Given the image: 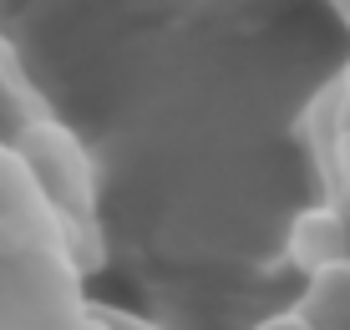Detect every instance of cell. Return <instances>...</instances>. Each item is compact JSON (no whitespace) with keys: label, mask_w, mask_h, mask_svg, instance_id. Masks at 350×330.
<instances>
[{"label":"cell","mask_w":350,"mask_h":330,"mask_svg":"<svg viewBox=\"0 0 350 330\" xmlns=\"http://www.w3.org/2000/svg\"><path fill=\"white\" fill-rule=\"evenodd\" d=\"M26 163L41 173V188L56 199L66 218H92V173L81 148L62 127H36L26 138Z\"/></svg>","instance_id":"obj_1"},{"label":"cell","mask_w":350,"mask_h":330,"mask_svg":"<svg viewBox=\"0 0 350 330\" xmlns=\"http://www.w3.org/2000/svg\"><path fill=\"white\" fill-rule=\"evenodd\" d=\"M345 254H350V218L335 203H315L289 224V264L299 275H315Z\"/></svg>","instance_id":"obj_2"},{"label":"cell","mask_w":350,"mask_h":330,"mask_svg":"<svg viewBox=\"0 0 350 330\" xmlns=\"http://www.w3.org/2000/svg\"><path fill=\"white\" fill-rule=\"evenodd\" d=\"M305 279L310 285H305L295 310L315 330H350V254L315 270V275H305Z\"/></svg>","instance_id":"obj_3"},{"label":"cell","mask_w":350,"mask_h":330,"mask_svg":"<svg viewBox=\"0 0 350 330\" xmlns=\"http://www.w3.org/2000/svg\"><path fill=\"white\" fill-rule=\"evenodd\" d=\"M345 87H350V71H345ZM330 203L350 218V102L335 117V148H330Z\"/></svg>","instance_id":"obj_4"},{"label":"cell","mask_w":350,"mask_h":330,"mask_svg":"<svg viewBox=\"0 0 350 330\" xmlns=\"http://www.w3.org/2000/svg\"><path fill=\"white\" fill-rule=\"evenodd\" d=\"M87 310L102 320V330H158L152 320H142V315H132V310H117V305H102V300H92Z\"/></svg>","instance_id":"obj_5"},{"label":"cell","mask_w":350,"mask_h":330,"mask_svg":"<svg viewBox=\"0 0 350 330\" xmlns=\"http://www.w3.org/2000/svg\"><path fill=\"white\" fill-rule=\"evenodd\" d=\"M254 330H315V325H310L299 310H280V315H264Z\"/></svg>","instance_id":"obj_6"},{"label":"cell","mask_w":350,"mask_h":330,"mask_svg":"<svg viewBox=\"0 0 350 330\" xmlns=\"http://www.w3.org/2000/svg\"><path fill=\"white\" fill-rule=\"evenodd\" d=\"M335 10H340V16L350 21V0H335Z\"/></svg>","instance_id":"obj_7"}]
</instances>
